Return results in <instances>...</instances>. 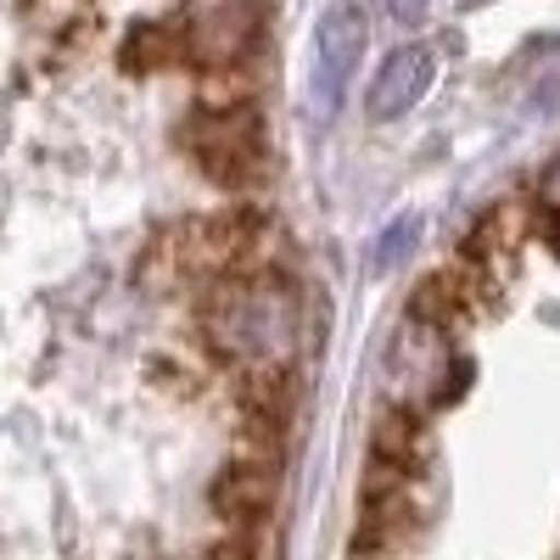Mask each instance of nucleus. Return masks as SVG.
Instances as JSON below:
<instances>
[{
    "label": "nucleus",
    "mask_w": 560,
    "mask_h": 560,
    "mask_svg": "<svg viewBox=\"0 0 560 560\" xmlns=\"http://www.w3.org/2000/svg\"><path fill=\"white\" fill-rule=\"evenodd\" d=\"M185 147L197 152V163L219 179V185H253L264 174V129L253 107H213L197 113L185 129Z\"/></svg>",
    "instance_id": "4"
},
{
    "label": "nucleus",
    "mask_w": 560,
    "mask_h": 560,
    "mask_svg": "<svg viewBox=\"0 0 560 560\" xmlns=\"http://www.w3.org/2000/svg\"><path fill=\"white\" fill-rule=\"evenodd\" d=\"M202 331L230 364L253 370V376H280L303 348V298L275 275H236L213 287Z\"/></svg>",
    "instance_id": "1"
},
{
    "label": "nucleus",
    "mask_w": 560,
    "mask_h": 560,
    "mask_svg": "<svg viewBox=\"0 0 560 560\" xmlns=\"http://www.w3.org/2000/svg\"><path fill=\"white\" fill-rule=\"evenodd\" d=\"M533 197H538V213H544L549 224H560V152H555V158H549V168L538 174Z\"/></svg>",
    "instance_id": "7"
},
{
    "label": "nucleus",
    "mask_w": 560,
    "mask_h": 560,
    "mask_svg": "<svg viewBox=\"0 0 560 560\" xmlns=\"http://www.w3.org/2000/svg\"><path fill=\"white\" fill-rule=\"evenodd\" d=\"M264 7L269 0H185L179 18V57L197 68H242L264 34Z\"/></svg>",
    "instance_id": "3"
},
{
    "label": "nucleus",
    "mask_w": 560,
    "mask_h": 560,
    "mask_svg": "<svg viewBox=\"0 0 560 560\" xmlns=\"http://www.w3.org/2000/svg\"><path fill=\"white\" fill-rule=\"evenodd\" d=\"M438 79V57L432 45H398V51L376 68V79H370V96H364V113L387 124V118H404L420 96L432 90Z\"/></svg>",
    "instance_id": "5"
},
{
    "label": "nucleus",
    "mask_w": 560,
    "mask_h": 560,
    "mask_svg": "<svg viewBox=\"0 0 560 560\" xmlns=\"http://www.w3.org/2000/svg\"><path fill=\"white\" fill-rule=\"evenodd\" d=\"M415 242H420V219H393V224L382 230V242H376V258H370V264H376V269L387 275L393 264H404V258L415 253Z\"/></svg>",
    "instance_id": "6"
},
{
    "label": "nucleus",
    "mask_w": 560,
    "mask_h": 560,
    "mask_svg": "<svg viewBox=\"0 0 560 560\" xmlns=\"http://www.w3.org/2000/svg\"><path fill=\"white\" fill-rule=\"evenodd\" d=\"M415 7H420V0H382L387 18H415Z\"/></svg>",
    "instance_id": "8"
},
{
    "label": "nucleus",
    "mask_w": 560,
    "mask_h": 560,
    "mask_svg": "<svg viewBox=\"0 0 560 560\" xmlns=\"http://www.w3.org/2000/svg\"><path fill=\"white\" fill-rule=\"evenodd\" d=\"M364 45H370V18L359 0H331L325 18L314 23L308 39V113L314 124H331L348 102V84L364 62Z\"/></svg>",
    "instance_id": "2"
}]
</instances>
